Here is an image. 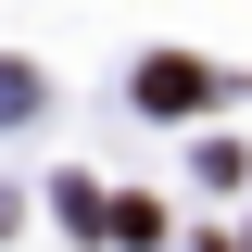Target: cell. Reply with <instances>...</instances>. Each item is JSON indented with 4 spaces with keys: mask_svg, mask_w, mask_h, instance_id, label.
<instances>
[{
    "mask_svg": "<svg viewBox=\"0 0 252 252\" xmlns=\"http://www.w3.org/2000/svg\"><path fill=\"white\" fill-rule=\"evenodd\" d=\"M202 89H215V76H202V63H177V51H164L152 76H139V101H152V114H189V101H202Z\"/></svg>",
    "mask_w": 252,
    "mask_h": 252,
    "instance_id": "6da1fadb",
    "label": "cell"
}]
</instances>
